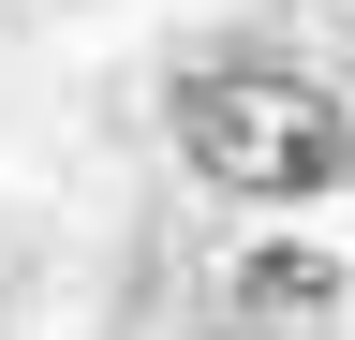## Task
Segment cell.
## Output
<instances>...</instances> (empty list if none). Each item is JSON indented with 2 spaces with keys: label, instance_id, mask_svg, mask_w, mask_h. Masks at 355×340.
I'll list each match as a JSON object with an SVG mask.
<instances>
[{
  "label": "cell",
  "instance_id": "7a4b0ae2",
  "mask_svg": "<svg viewBox=\"0 0 355 340\" xmlns=\"http://www.w3.org/2000/svg\"><path fill=\"white\" fill-rule=\"evenodd\" d=\"M340 311V267H326V251H252V267H237V325H326Z\"/></svg>",
  "mask_w": 355,
  "mask_h": 340
},
{
  "label": "cell",
  "instance_id": "6da1fadb",
  "mask_svg": "<svg viewBox=\"0 0 355 340\" xmlns=\"http://www.w3.org/2000/svg\"><path fill=\"white\" fill-rule=\"evenodd\" d=\"M163 134H178V163H193L207 193H252V207H311V193L355 178V104L311 60H266V45L193 60L163 89Z\"/></svg>",
  "mask_w": 355,
  "mask_h": 340
}]
</instances>
